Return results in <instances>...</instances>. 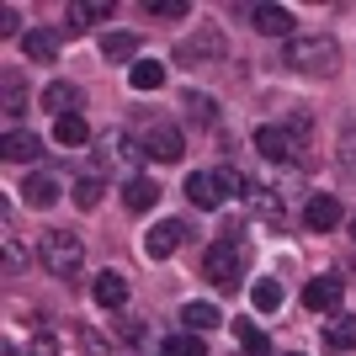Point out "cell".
Wrapping results in <instances>:
<instances>
[{
	"mask_svg": "<svg viewBox=\"0 0 356 356\" xmlns=\"http://www.w3.org/2000/svg\"><path fill=\"white\" fill-rule=\"evenodd\" d=\"M287 134H293V138H309V134H314V118L303 112V106H293V112H287Z\"/></svg>",
	"mask_w": 356,
	"mask_h": 356,
	"instance_id": "4dcf8cb0",
	"label": "cell"
},
{
	"mask_svg": "<svg viewBox=\"0 0 356 356\" xmlns=\"http://www.w3.org/2000/svg\"><path fill=\"white\" fill-rule=\"evenodd\" d=\"M255 149H261V154H266V160H293V134H287V128H255Z\"/></svg>",
	"mask_w": 356,
	"mask_h": 356,
	"instance_id": "9c48e42d",
	"label": "cell"
},
{
	"mask_svg": "<svg viewBox=\"0 0 356 356\" xmlns=\"http://www.w3.org/2000/svg\"><path fill=\"white\" fill-rule=\"evenodd\" d=\"M250 303H255L261 314H277V309H282V282H271V277H261V282L250 287Z\"/></svg>",
	"mask_w": 356,
	"mask_h": 356,
	"instance_id": "603a6c76",
	"label": "cell"
},
{
	"mask_svg": "<svg viewBox=\"0 0 356 356\" xmlns=\"http://www.w3.org/2000/svg\"><path fill=\"white\" fill-rule=\"evenodd\" d=\"M38 255H43V266L54 271V277H74L80 261H86V245H80V234H70V229H48Z\"/></svg>",
	"mask_w": 356,
	"mask_h": 356,
	"instance_id": "7a4b0ae2",
	"label": "cell"
},
{
	"mask_svg": "<svg viewBox=\"0 0 356 356\" xmlns=\"http://www.w3.org/2000/svg\"><path fill=\"white\" fill-rule=\"evenodd\" d=\"M106 16H112V0H74L70 6L74 27H90V22H106Z\"/></svg>",
	"mask_w": 356,
	"mask_h": 356,
	"instance_id": "7402d4cb",
	"label": "cell"
},
{
	"mask_svg": "<svg viewBox=\"0 0 356 356\" xmlns=\"http://www.w3.org/2000/svg\"><path fill=\"white\" fill-rule=\"evenodd\" d=\"M341 298H346L341 277H314V282L303 287V309L309 314H330V309H341Z\"/></svg>",
	"mask_w": 356,
	"mask_h": 356,
	"instance_id": "5b68a950",
	"label": "cell"
},
{
	"mask_svg": "<svg viewBox=\"0 0 356 356\" xmlns=\"http://www.w3.org/2000/svg\"><path fill=\"white\" fill-rule=\"evenodd\" d=\"M102 192H106V186H102V181H96V176H86V181H74V208H96V202H102Z\"/></svg>",
	"mask_w": 356,
	"mask_h": 356,
	"instance_id": "4316f807",
	"label": "cell"
},
{
	"mask_svg": "<svg viewBox=\"0 0 356 356\" xmlns=\"http://www.w3.org/2000/svg\"><path fill=\"white\" fill-rule=\"evenodd\" d=\"M303 223H309V229H319V234H325V229H335V223H341V202H335V197H309Z\"/></svg>",
	"mask_w": 356,
	"mask_h": 356,
	"instance_id": "7c38bea8",
	"label": "cell"
},
{
	"mask_svg": "<svg viewBox=\"0 0 356 356\" xmlns=\"http://www.w3.org/2000/svg\"><path fill=\"white\" fill-rule=\"evenodd\" d=\"M325 346H335V351H351V346H356V314L330 319V325H325Z\"/></svg>",
	"mask_w": 356,
	"mask_h": 356,
	"instance_id": "ffe728a7",
	"label": "cell"
},
{
	"mask_svg": "<svg viewBox=\"0 0 356 356\" xmlns=\"http://www.w3.org/2000/svg\"><path fill=\"white\" fill-rule=\"evenodd\" d=\"M22 202H27V208H54V202H59V181L54 176H32L27 186H22Z\"/></svg>",
	"mask_w": 356,
	"mask_h": 356,
	"instance_id": "e0dca14e",
	"label": "cell"
},
{
	"mask_svg": "<svg viewBox=\"0 0 356 356\" xmlns=\"http://www.w3.org/2000/svg\"><path fill=\"white\" fill-rule=\"evenodd\" d=\"M149 16H192V0H149Z\"/></svg>",
	"mask_w": 356,
	"mask_h": 356,
	"instance_id": "f546056e",
	"label": "cell"
},
{
	"mask_svg": "<svg viewBox=\"0 0 356 356\" xmlns=\"http://www.w3.org/2000/svg\"><path fill=\"white\" fill-rule=\"evenodd\" d=\"M202 277H208L213 287H234V277H239L234 239H213V245H208V255H202Z\"/></svg>",
	"mask_w": 356,
	"mask_h": 356,
	"instance_id": "3957f363",
	"label": "cell"
},
{
	"mask_svg": "<svg viewBox=\"0 0 356 356\" xmlns=\"http://www.w3.org/2000/svg\"><path fill=\"white\" fill-rule=\"evenodd\" d=\"M43 106H48V112H59V118L80 112V86H70V80H54V86L43 90Z\"/></svg>",
	"mask_w": 356,
	"mask_h": 356,
	"instance_id": "5bb4252c",
	"label": "cell"
},
{
	"mask_svg": "<svg viewBox=\"0 0 356 356\" xmlns=\"http://www.w3.org/2000/svg\"><path fill=\"white\" fill-rule=\"evenodd\" d=\"M213 181H218V192L229 197V192H239V186H245V176H239L234 165H223V170H213Z\"/></svg>",
	"mask_w": 356,
	"mask_h": 356,
	"instance_id": "d6a6232c",
	"label": "cell"
},
{
	"mask_svg": "<svg viewBox=\"0 0 356 356\" xmlns=\"http://www.w3.org/2000/svg\"><path fill=\"white\" fill-rule=\"evenodd\" d=\"M32 356H59V341H54V335H38V341H32Z\"/></svg>",
	"mask_w": 356,
	"mask_h": 356,
	"instance_id": "e575fe53",
	"label": "cell"
},
{
	"mask_svg": "<svg viewBox=\"0 0 356 356\" xmlns=\"http://www.w3.org/2000/svg\"><path fill=\"white\" fill-rule=\"evenodd\" d=\"M54 138H59V144H86L90 128H86V118H80V112H70V118L54 122Z\"/></svg>",
	"mask_w": 356,
	"mask_h": 356,
	"instance_id": "d4e9b609",
	"label": "cell"
},
{
	"mask_svg": "<svg viewBox=\"0 0 356 356\" xmlns=\"http://www.w3.org/2000/svg\"><path fill=\"white\" fill-rule=\"evenodd\" d=\"M154 202H160V186H154L149 176H134L128 186H122V208L128 213H149Z\"/></svg>",
	"mask_w": 356,
	"mask_h": 356,
	"instance_id": "8fae6325",
	"label": "cell"
},
{
	"mask_svg": "<svg viewBox=\"0 0 356 356\" xmlns=\"http://www.w3.org/2000/svg\"><path fill=\"white\" fill-rule=\"evenodd\" d=\"M223 314L213 309V303H186L181 309V330H192V335H202V330H218Z\"/></svg>",
	"mask_w": 356,
	"mask_h": 356,
	"instance_id": "2e32d148",
	"label": "cell"
},
{
	"mask_svg": "<svg viewBox=\"0 0 356 356\" xmlns=\"http://www.w3.org/2000/svg\"><path fill=\"white\" fill-rule=\"evenodd\" d=\"M22 96H27V90H22V80H16V74H6V112H11V118H22Z\"/></svg>",
	"mask_w": 356,
	"mask_h": 356,
	"instance_id": "1f68e13d",
	"label": "cell"
},
{
	"mask_svg": "<svg viewBox=\"0 0 356 356\" xmlns=\"http://www.w3.org/2000/svg\"><path fill=\"white\" fill-rule=\"evenodd\" d=\"M90 293H96V303H102V309H122V303H128V282H122V271H102Z\"/></svg>",
	"mask_w": 356,
	"mask_h": 356,
	"instance_id": "4fadbf2b",
	"label": "cell"
},
{
	"mask_svg": "<svg viewBox=\"0 0 356 356\" xmlns=\"http://www.w3.org/2000/svg\"><path fill=\"white\" fill-rule=\"evenodd\" d=\"M102 59L106 64H138V38L134 32H106V43H102Z\"/></svg>",
	"mask_w": 356,
	"mask_h": 356,
	"instance_id": "9a60e30c",
	"label": "cell"
},
{
	"mask_svg": "<svg viewBox=\"0 0 356 356\" xmlns=\"http://www.w3.org/2000/svg\"><path fill=\"white\" fill-rule=\"evenodd\" d=\"M22 54L38 64H54L59 59V32H48V27H32L27 38H22Z\"/></svg>",
	"mask_w": 356,
	"mask_h": 356,
	"instance_id": "30bf717a",
	"label": "cell"
},
{
	"mask_svg": "<svg viewBox=\"0 0 356 356\" xmlns=\"http://www.w3.org/2000/svg\"><path fill=\"white\" fill-rule=\"evenodd\" d=\"M0 32H6V38H16V32H22V11H16V6H6V11H0ZM22 38H27V32H22Z\"/></svg>",
	"mask_w": 356,
	"mask_h": 356,
	"instance_id": "836d02e7",
	"label": "cell"
},
{
	"mask_svg": "<svg viewBox=\"0 0 356 356\" xmlns=\"http://www.w3.org/2000/svg\"><path fill=\"white\" fill-rule=\"evenodd\" d=\"M186 112H192L197 122H218V106H213V96H202V90H186Z\"/></svg>",
	"mask_w": 356,
	"mask_h": 356,
	"instance_id": "83f0119b",
	"label": "cell"
},
{
	"mask_svg": "<svg viewBox=\"0 0 356 356\" xmlns=\"http://www.w3.org/2000/svg\"><path fill=\"white\" fill-rule=\"evenodd\" d=\"M351 239H356V218H351Z\"/></svg>",
	"mask_w": 356,
	"mask_h": 356,
	"instance_id": "d590c367",
	"label": "cell"
},
{
	"mask_svg": "<svg viewBox=\"0 0 356 356\" xmlns=\"http://www.w3.org/2000/svg\"><path fill=\"white\" fill-rule=\"evenodd\" d=\"M128 86H134V90H160V86H165V64L138 59L134 70H128Z\"/></svg>",
	"mask_w": 356,
	"mask_h": 356,
	"instance_id": "44dd1931",
	"label": "cell"
},
{
	"mask_svg": "<svg viewBox=\"0 0 356 356\" xmlns=\"http://www.w3.org/2000/svg\"><path fill=\"white\" fill-rule=\"evenodd\" d=\"M138 149L144 154H154V160H181V149H186V138H181V128H170V122H149L144 138H138Z\"/></svg>",
	"mask_w": 356,
	"mask_h": 356,
	"instance_id": "277c9868",
	"label": "cell"
},
{
	"mask_svg": "<svg viewBox=\"0 0 356 356\" xmlns=\"http://www.w3.org/2000/svg\"><path fill=\"white\" fill-rule=\"evenodd\" d=\"M181 59H186V64L223 59V32H218V27H202L197 38H186V43H181Z\"/></svg>",
	"mask_w": 356,
	"mask_h": 356,
	"instance_id": "52a82bcc",
	"label": "cell"
},
{
	"mask_svg": "<svg viewBox=\"0 0 356 356\" xmlns=\"http://www.w3.org/2000/svg\"><path fill=\"white\" fill-rule=\"evenodd\" d=\"M181 234H186V229H181L176 218H160V223H154V229L144 234V255H149V261H165V255H176Z\"/></svg>",
	"mask_w": 356,
	"mask_h": 356,
	"instance_id": "8992f818",
	"label": "cell"
},
{
	"mask_svg": "<svg viewBox=\"0 0 356 356\" xmlns=\"http://www.w3.org/2000/svg\"><path fill=\"white\" fill-rule=\"evenodd\" d=\"M234 335H239V346H245L250 356H271V341L250 325V319H234Z\"/></svg>",
	"mask_w": 356,
	"mask_h": 356,
	"instance_id": "484cf974",
	"label": "cell"
},
{
	"mask_svg": "<svg viewBox=\"0 0 356 356\" xmlns=\"http://www.w3.org/2000/svg\"><path fill=\"white\" fill-rule=\"evenodd\" d=\"M0 154H6V160H11V165H27V160H38L43 149H38V138H32V134H6V144H0Z\"/></svg>",
	"mask_w": 356,
	"mask_h": 356,
	"instance_id": "ac0fdd59",
	"label": "cell"
},
{
	"mask_svg": "<svg viewBox=\"0 0 356 356\" xmlns=\"http://www.w3.org/2000/svg\"><path fill=\"white\" fill-rule=\"evenodd\" d=\"M282 64L298 74H330L341 64V43L330 38V32H314V38H287L282 48Z\"/></svg>",
	"mask_w": 356,
	"mask_h": 356,
	"instance_id": "6da1fadb",
	"label": "cell"
},
{
	"mask_svg": "<svg viewBox=\"0 0 356 356\" xmlns=\"http://www.w3.org/2000/svg\"><path fill=\"white\" fill-rule=\"evenodd\" d=\"M293 356H298V351H293Z\"/></svg>",
	"mask_w": 356,
	"mask_h": 356,
	"instance_id": "8d00e7d4",
	"label": "cell"
},
{
	"mask_svg": "<svg viewBox=\"0 0 356 356\" xmlns=\"http://www.w3.org/2000/svg\"><path fill=\"white\" fill-rule=\"evenodd\" d=\"M186 197H192L197 208H208V213L223 202V192H218V181H213V176H186Z\"/></svg>",
	"mask_w": 356,
	"mask_h": 356,
	"instance_id": "d6986e66",
	"label": "cell"
},
{
	"mask_svg": "<svg viewBox=\"0 0 356 356\" xmlns=\"http://www.w3.org/2000/svg\"><path fill=\"white\" fill-rule=\"evenodd\" d=\"M160 356H208V346H202V335L181 330V335H170V341L160 346Z\"/></svg>",
	"mask_w": 356,
	"mask_h": 356,
	"instance_id": "cb8c5ba5",
	"label": "cell"
},
{
	"mask_svg": "<svg viewBox=\"0 0 356 356\" xmlns=\"http://www.w3.org/2000/svg\"><path fill=\"white\" fill-rule=\"evenodd\" d=\"M341 170H346V181H356V134L351 128L341 134Z\"/></svg>",
	"mask_w": 356,
	"mask_h": 356,
	"instance_id": "f1b7e54d",
	"label": "cell"
},
{
	"mask_svg": "<svg viewBox=\"0 0 356 356\" xmlns=\"http://www.w3.org/2000/svg\"><path fill=\"white\" fill-rule=\"evenodd\" d=\"M250 22H255V32H266V38H293V11H287V6H255Z\"/></svg>",
	"mask_w": 356,
	"mask_h": 356,
	"instance_id": "ba28073f",
	"label": "cell"
}]
</instances>
